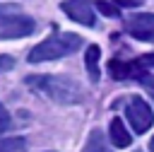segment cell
I'll use <instances>...</instances> for the list:
<instances>
[{
	"instance_id": "1",
	"label": "cell",
	"mask_w": 154,
	"mask_h": 152,
	"mask_svg": "<svg viewBox=\"0 0 154 152\" xmlns=\"http://www.w3.org/2000/svg\"><path fill=\"white\" fill-rule=\"evenodd\" d=\"M31 89L36 92H43L51 101L55 104H63V106H72V104H79L84 101V89L79 87V82H75L72 77L67 75H29L24 80Z\"/></svg>"
},
{
	"instance_id": "2",
	"label": "cell",
	"mask_w": 154,
	"mask_h": 152,
	"mask_svg": "<svg viewBox=\"0 0 154 152\" xmlns=\"http://www.w3.org/2000/svg\"><path fill=\"white\" fill-rule=\"evenodd\" d=\"M82 36L70 34V31H60V34H51L48 39H43L38 46H34L29 51V63H46V60H58L65 58L70 53H75L82 46Z\"/></svg>"
},
{
	"instance_id": "3",
	"label": "cell",
	"mask_w": 154,
	"mask_h": 152,
	"mask_svg": "<svg viewBox=\"0 0 154 152\" xmlns=\"http://www.w3.org/2000/svg\"><path fill=\"white\" fill-rule=\"evenodd\" d=\"M125 118H128V123L132 125V130H135L137 135L147 133V130L152 128V123H154L152 106H149L142 97H132V99L128 101V106H125Z\"/></svg>"
},
{
	"instance_id": "4",
	"label": "cell",
	"mask_w": 154,
	"mask_h": 152,
	"mask_svg": "<svg viewBox=\"0 0 154 152\" xmlns=\"http://www.w3.org/2000/svg\"><path fill=\"white\" fill-rule=\"evenodd\" d=\"M34 29H36V22L22 12H12L5 19H0V39H24L34 34Z\"/></svg>"
},
{
	"instance_id": "5",
	"label": "cell",
	"mask_w": 154,
	"mask_h": 152,
	"mask_svg": "<svg viewBox=\"0 0 154 152\" xmlns=\"http://www.w3.org/2000/svg\"><path fill=\"white\" fill-rule=\"evenodd\" d=\"M125 29L130 36L140 39V41H154V14L152 12H140L132 14L125 22Z\"/></svg>"
},
{
	"instance_id": "6",
	"label": "cell",
	"mask_w": 154,
	"mask_h": 152,
	"mask_svg": "<svg viewBox=\"0 0 154 152\" xmlns=\"http://www.w3.org/2000/svg\"><path fill=\"white\" fill-rule=\"evenodd\" d=\"M60 7L72 22L84 24V27H94V7L89 5V0H65Z\"/></svg>"
},
{
	"instance_id": "7",
	"label": "cell",
	"mask_w": 154,
	"mask_h": 152,
	"mask_svg": "<svg viewBox=\"0 0 154 152\" xmlns=\"http://www.w3.org/2000/svg\"><path fill=\"white\" fill-rule=\"evenodd\" d=\"M108 72H111V77H116V80H128V77H140V75H144V70H142L135 60L125 63V60H116V58L108 63Z\"/></svg>"
},
{
	"instance_id": "8",
	"label": "cell",
	"mask_w": 154,
	"mask_h": 152,
	"mask_svg": "<svg viewBox=\"0 0 154 152\" xmlns=\"http://www.w3.org/2000/svg\"><path fill=\"white\" fill-rule=\"evenodd\" d=\"M108 135H111V145H113V147H128L130 140H132L130 133H128V128H125V123H123L120 118H113V121H111Z\"/></svg>"
},
{
	"instance_id": "9",
	"label": "cell",
	"mask_w": 154,
	"mask_h": 152,
	"mask_svg": "<svg viewBox=\"0 0 154 152\" xmlns=\"http://www.w3.org/2000/svg\"><path fill=\"white\" fill-rule=\"evenodd\" d=\"M99 58H101V48L99 46H89L87 53H84V65H87V72H89L91 82L99 80Z\"/></svg>"
},
{
	"instance_id": "10",
	"label": "cell",
	"mask_w": 154,
	"mask_h": 152,
	"mask_svg": "<svg viewBox=\"0 0 154 152\" xmlns=\"http://www.w3.org/2000/svg\"><path fill=\"white\" fill-rule=\"evenodd\" d=\"M84 152H111L106 147V142H103V133L101 130H91L89 133V142H87Z\"/></svg>"
},
{
	"instance_id": "11",
	"label": "cell",
	"mask_w": 154,
	"mask_h": 152,
	"mask_svg": "<svg viewBox=\"0 0 154 152\" xmlns=\"http://www.w3.org/2000/svg\"><path fill=\"white\" fill-rule=\"evenodd\" d=\"M24 147V140L22 138H14V140H0V152H17Z\"/></svg>"
},
{
	"instance_id": "12",
	"label": "cell",
	"mask_w": 154,
	"mask_h": 152,
	"mask_svg": "<svg viewBox=\"0 0 154 152\" xmlns=\"http://www.w3.org/2000/svg\"><path fill=\"white\" fill-rule=\"evenodd\" d=\"M96 10H99L101 14H106V17H118V14H120L113 2H103V0H96Z\"/></svg>"
},
{
	"instance_id": "13",
	"label": "cell",
	"mask_w": 154,
	"mask_h": 152,
	"mask_svg": "<svg viewBox=\"0 0 154 152\" xmlns=\"http://www.w3.org/2000/svg\"><path fill=\"white\" fill-rule=\"evenodd\" d=\"M12 128V118H10V113H7V109L0 104V133H7Z\"/></svg>"
},
{
	"instance_id": "14",
	"label": "cell",
	"mask_w": 154,
	"mask_h": 152,
	"mask_svg": "<svg viewBox=\"0 0 154 152\" xmlns=\"http://www.w3.org/2000/svg\"><path fill=\"white\" fill-rule=\"evenodd\" d=\"M144 0H113V5H118V7H140Z\"/></svg>"
},
{
	"instance_id": "15",
	"label": "cell",
	"mask_w": 154,
	"mask_h": 152,
	"mask_svg": "<svg viewBox=\"0 0 154 152\" xmlns=\"http://www.w3.org/2000/svg\"><path fill=\"white\" fill-rule=\"evenodd\" d=\"M135 63H137V65H140V68L144 70L147 65H154V53H147V55H142V58H137Z\"/></svg>"
},
{
	"instance_id": "16",
	"label": "cell",
	"mask_w": 154,
	"mask_h": 152,
	"mask_svg": "<svg viewBox=\"0 0 154 152\" xmlns=\"http://www.w3.org/2000/svg\"><path fill=\"white\" fill-rule=\"evenodd\" d=\"M12 65H14V60H12L10 55H0V72H5V70H12Z\"/></svg>"
},
{
	"instance_id": "17",
	"label": "cell",
	"mask_w": 154,
	"mask_h": 152,
	"mask_svg": "<svg viewBox=\"0 0 154 152\" xmlns=\"http://www.w3.org/2000/svg\"><path fill=\"white\" fill-rule=\"evenodd\" d=\"M12 12H19L17 5H0V19H5V17L12 14Z\"/></svg>"
},
{
	"instance_id": "18",
	"label": "cell",
	"mask_w": 154,
	"mask_h": 152,
	"mask_svg": "<svg viewBox=\"0 0 154 152\" xmlns=\"http://www.w3.org/2000/svg\"><path fill=\"white\" fill-rule=\"evenodd\" d=\"M149 150H152V152H154V138H152V140H149Z\"/></svg>"
},
{
	"instance_id": "19",
	"label": "cell",
	"mask_w": 154,
	"mask_h": 152,
	"mask_svg": "<svg viewBox=\"0 0 154 152\" xmlns=\"http://www.w3.org/2000/svg\"><path fill=\"white\" fill-rule=\"evenodd\" d=\"M135 152H140V150H135Z\"/></svg>"
}]
</instances>
